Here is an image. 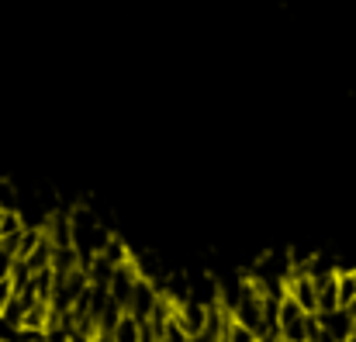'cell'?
<instances>
[{"mask_svg": "<svg viewBox=\"0 0 356 342\" xmlns=\"http://www.w3.org/2000/svg\"><path fill=\"white\" fill-rule=\"evenodd\" d=\"M287 298H294L308 315H318V284L308 273H294L287 284Z\"/></svg>", "mask_w": 356, "mask_h": 342, "instance_id": "2", "label": "cell"}, {"mask_svg": "<svg viewBox=\"0 0 356 342\" xmlns=\"http://www.w3.org/2000/svg\"><path fill=\"white\" fill-rule=\"evenodd\" d=\"M0 208L10 215V211H17V194H14V187L10 184H3L0 180Z\"/></svg>", "mask_w": 356, "mask_h": 342, "instance_id": "8", "label": "cell"}, {"mask_svg": "<svg viewBox=\"0 0 356 342\" xmlns=\"http://www.w3.org/2000/svg\"><path fill=\"white\" fill-rule=\"evenodd\" d=\"M315 284H318V315L339 311V284H336V277H325V280H315Z\"/></svg>", "mask_w": 356, "mask_h": 342, "instance_id": "4", "label": "cell"}, {"mask_svg": "<svg viewBox=\"0 0 356 342\" xmlns=\"http://www.w3.org/2000/svg\"><path fill=\"white\" fill-rule=\"evenodd\" d=\"M3 218H7V211H3V208H0V222H3Z\"/></svg>", "mask_w": 356, "mask_h": 342, "instance_id": "10", "label": "cell"}, {"mask_svg": "<svg viewBox=\"0 0 356 342\" xmlns=\"http://www.w3.org/2000/svg\"><path fill=\"white\" fill-rule=\"evenodd\" d=\"M138 270H135V263H121L118 270H115V280H111V298L118 301L121 308L128 311L131 308V294H135V287H138Z\"/></svg>", "mask_w": 356, "mask_h": 342, "instance_id": "3", "label": "cell"}, {"mask_svg": "<svg viewBox=\"0 0 356 342\" xmlns=\"http://www.w3.org/2000/svg\"><path fill=\"white\" fill-rule=\"evenodd\" d=\"M10 298H14V284L3 280V284H0V315H3V308L10 304Z\"/></svg>", "mask_w": 356, "mask_h": 342, "instance_id": "9", "label": "cell"}, {"mask_svg": "<svg viewBox=\"0 0 356 342\" xmlns=\"http://www.w3.org/2000/svg\"><path fill=\"white\" fill-rule=\"evenodd\" d=\"M336 284H339V308L356 315V270H339Z\"/></svg>", "mask_w": 356, "mask_h": 342, "instance_id": "5", "label": "cell"}, {"mask_svg": "<svg viewBox=\"0 0 356 342\" xmlns=\"http://www.w3.org/2000/svg\"><path fill=\"white\" fill-rule=\"evenodd\" d=\"M111 342H142V325L131 315H124L118 322V329H115V336H111Z\"/></svg>", "mask_w": 356, "mask_h": 342, "instance_id": "6", "label": "cell"}, {"mask_svg": "<svg viewBox=\"0 0 356 342\" xmlns=\"http://www.w3.org/2000/svg\"><path fill=\"white\" fill-rule=\"evenodd\" d=\"M308 311L294 298H280V339L284 342H308Z\"/></svg>", "mask_w": 356, "mask_h": 342, "instance_id": "1", "label": "cell"}, {"mask_svg": "<svg viewBox=\"0 0 356 342\" xmlns=\"http://www.w3.org/2000/svg\"><path fill=\"white\" fill-rule=\"evenodd\" d=\"M225 339H229V342H259V336H256L252 329H245L242 322H236V318H232V325H229Z\"/></svg>", "mask_w": 356, "mask_h": 342, "instance_id": "7", "label": "cell"}]
</instances>
